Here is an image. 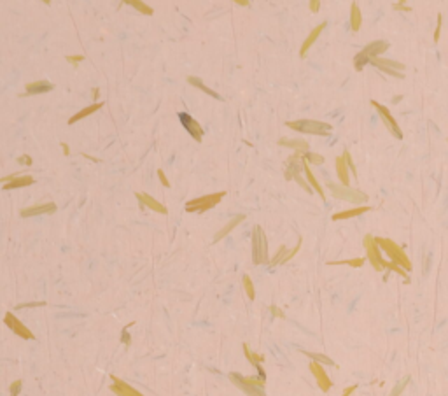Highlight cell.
Returning <instances> with one entry per match:
<instances>
[{"label":"cell","instance_id":"cell-1","mask_svg":"<svg viewBox=\"0 0 448 396\" xmlns=\"http://www.w3.org/2000/svg\"><path fill=\"white\" fill-rule=\"evenodd\" d=\"M376 244H378L380 249H383L387 253V256L392 260V263H396V265H399L401 268H405L406 272H411V262L410 258L406 256V253L401 249V247L398 246V244L394 242V240L391 239H383V237H375Z\"/></svg>","mask_w":448,"mask_h":396},{"label":"cell","instance_id":"cell-2","mask_svg":"<svg viewBox=\"0 0 448 396\" xmlns=\"http://www.w3.org/2000/svg\"><path fill=\"white\" fill-rule=\"evenodd\" d=\"M287 125L291 130L299 132V133H308V135H327L331 133L333 127L329 123L317 120H298V121H287Z\"/></svg>","mask_w":448,"mask_h":396},{"label":"cell","instance_id":"cell-3","mask_svg":"<svg viewBox=\"0 0 448 396\" xmlns=\"http://www.w3.org/2000/svg\"><path fill=\"white\" fill-rule=\"evenodd\" d=\"M230 379L237 388L249 396H266L263 377H244L240 373H230Z\"/></svg>","mask_w":448,"mask_h":396},{"label":"cell","instance_id":"cell-4","mask_svg":"<svg viewBox=\"0 0 448 396\" xmlns=\"http://www.w3.org/2000/svg\"><path fill=\"white\" fill-rule=\"evenodd\" d=\"M387 49H389V43H387V41H375V43L368 44V46L364 47L363 51H359V53L356 54V58H354L356 70H361L366 63H371L373 58H378L380 54L385 53Z\"/></svg>","mask_w":448,"mask_h":396},{"label":"cell","instance_id":"cell-5","mask_svg":"<svg viewBox=\"0 0 448 396\" xmlns=\"http://www.w3.org/2000/svg\"><path fill=\"white\" fill-rule=\"evenodd\" d=\"M327 188H329L331 195L334 198H340L345 202H352V204H364L368 202V195L356 188H350V186H341V184H333V182H327Z\"/></svg>","mask_w":448,"mask_h":396},{"label":"cell","instance_id":"cell-6","mask_svg":"<svg viewBox=\"0 0 448 396\" xmlns=\"http://www.w3.org/2000/svg\"><path fill=\"white\" fill-rule=\"evenodd\" d=\"M252 262L256 265L268 263V242L261 226H256L252 230Z\"/></svg>","mask_w":448,"mask_h":396},{"label":"cell","instance_id":"cell-7","mask_svg":"<svg viewBox=\"0 0 448 396\" xmlns=\"http://www.w3.org/2000/svg\"><path fill=\"white\" fill-rule=\"evenodd\" d=\"M226 193L219 191V193H210V195H203L198 198H193L186 204V211L188 212H195V214H202V212H207L208 209L215 207L219 202L224 198Z\"/></svg>","mask_w":448,"mask_h":396},{"label":"cell","instance_id":"cell-8","mask_svg":"<svg viewBox=\"0 0 448 396\" xmlns=\"http://www.w3.org/2000/svg\"><path fill=\"white\" fill-rule=\"evenodd\" d=\"M364 249H366V258L371 262V265L375 270L382 272L383 268L389 266V262H385V260L382 258V251H380L378 244H376L373 235H366V237H364Z\"/></svg>","mask_w":448,"mask_h":396},{"label":"cell","instance_id":"cell-9","mask_svg":"<svg viewBox=\"0 0 448 396\" xmlns=\"http://www.w3.org/2000/svg\"><path fill=\"white\" fill-rule=\"evenodd\" d=\"M371 104H373V107L378 111V114H380V118H382V121L385 123V127H387V130L391 132L394 137H398V138H403V132H401V128H399V125L396 123V120L392 118V114H391V111H389V107H385V105H382V104H378L376 100H371Z\"/></svg>","mask_w":448,"mask_h":396},{"label":"cell","instance_id":"cell-10","mask_svg":"<svg viewBox=\"0 0 448 396\" xmlns=\"http://www.w3.org/2000/svg\"><path fill=\"white\" fill-rule=\"evenodd\" d=\"M4 323H5V326L7 328H11L12 331H14L18 337H21V339H25V340H32V339H35L34 337V333H32L30 330H28L27 326H25L21 321L16 317L12 312H7L5 314V317H4Z\"/></svg>","mask_w":448,"mask_h":396},{"label":"cell","instance_id":"cell-11","mask_svg":"<svg viewBox=\"0 0 448 396\" xmlns=\"http://www.w3.org/2000/svg\"><path fill=\"white\" fill-rule=\"evenodd\" d=\"M179 120H180V123H182V127L189 132V135L195 138L196 142H202V138H203L202 125H200L193 116H189L188 112H179Z\"/></svg>","mask_w":448,"mask_h":396},{"label":"cell","instance_id":"cell-12","mask_svg":"<svg viewBox=\"0 0 448 396\" xmlns=\"http://www.w3.org/2000/svg\"><path fill=\"white\" fill-rule=\"evenodd\" d=\"M310 372H312V375L315 377V381H317V386L322 389V393H327L331 388H333V382H331L329 375L326 373L324 366H322L321 363L312 361L310 363Z\"/></svg>","mask_w":448,"mask_h":396},{"label":"cell","instance_id":"cell-13","mask_svg":"<svg viewBox=\"0 0 448 396\" xmlns=\"http://www.w3.org/2000/svg\"><path fill=\"white\" fill-rule=\"evenodd\" d=\"M56 212V205L53 202H44L41 205H30L27 209H21L19 216L21 218H32V216H41V214H53Z\"/></svg>","mask_w":448,"mask_h":396},{"label":"cell","instance_id":"cell-14","mask_svg":"<svg viewBox=\"0 0 448 396\" xmlns=\"http://www.w3.org/2000/svg\"><path fill=\"white\" fill-rule=\"evenodd\" d=\"M112 382L114 384L111 386V391L114 393V395L118 396H144L140 391H137L135 388H131L130 384H126L124 381H121V379H118L116 375H112Z\"/></svg>","mask_w":448,"mask_h":396},{"label":"cell","instance_id":"cell-15","mask_svg":"<svg viewBox=\"0 0 448 396\" xmlns=\"http://www.w3.org/2000/svg\"><path fill=\"white\" fill-rule=\"evenodd\" d=\"M326 28V21H322L321 25H317V27L314 28V30L308 34V37L305 39V43H303V46H301V49H299V56L301 58H305L307 56V53H308V49H310L312 46H314V43L319 39V35L322 34V30Z\"/></svg>","mask_w":448,"mask_h":396},{"label":"cell","instance_id":"cell-16","mask_svg":"<svg viewBox=\"0 0 448 396\" xmlns=\"http://www.w3.org/2000/svg\"><path fill=\"white\" fill-rule=\"evenodd\" d=\"M137 198L140 200V204L142 205H146V207H149L151 211H154V212H160V214H166V207L161 202H158V200H154L153 196L151 195H147V193H137Z\"/></svg>","mask_w":448,"mask_h":396},{"label":"cell","instance_id":"cell-17","mask_svg":"<svg viewBox=\"0 0 448 396\" xmlns=\"http://www.w3.org/2000/svg\"><path fill=\"white\" fill-rule=\"evenodd\" d=\"M279 146H284V147H291V149H296V153H308V142L307 140H301V138H287L284 137L279 140Z\"/></svg>","mask_w":448,"mask_h":396},{"label":"cell","instance_id":"cell-18","mask_svg":"<svg viewBox=\"0 0 448 396\" xmlns=\"http://www.w3.org/2000/svg\"><path fill=\"white\" fill-rule=\"evenodd\" d=\"M368 211H371V207H369V205H359V207L349 209V211L336 212V214L333 216V221H341V220H350V218H357V216H363L364 212H368Z\"/></svg>","mask_w":448,"mask_h":396},{"label":"cell","instance_id":"cell-19","mask_svg":"<svg viewBox=\"0 0 448 396\" xmlns=\"http://www.w3.org/2000/svg\"><path fill=\"white\" fill-rule=\"evenodd\" d=\"M371 65H375L376 69H391V70H398V72H405V65L396 60H389V58H373Z\"/></svg>","mask_w":448,"mask_h":396},{"label":"cell","instance_id":"cell-20","mask_svg":"<svg viewBox=\"0 0 448 396\" xmlns=\"http://www.w3.org/2000/svg\"><path fill=\"white\" fill-rule=\"evenodd\" d=\"M334 169H336V176L340 179L341 186H349L350 184V177H349V167L345 163L343 156H338L336 162H334Z\"/></svg>","mask_w":448,"mask_h":396},{"label":"cell","instance_id":"cell-21","mask_svg":"<svg viewBox=\"0 0 448 396\" xmlns=\"http://www.w3.org/2000/svg\"><path fill=\"white\" fill-rule=\"evenodd\" d=\"M34 177L28 176V174H18V176L12 179L11 182H5L4 189H18V188H25V186L34 184Z\"/></svg>","mask_w":448,"mask_h":396},{"label":"cell","instance_id":"cell-22","mask_svg":"<svg viewBox=\"0 0 448 396\" xmlns=\"http://www.w3.org/2000/svg\"><path fill=\"white\" fill-rule=\"evenodd\" d=\"M54 88L53 83L49 81H35V83H28L27 86H25V89H27V95H39V93H47L51 91V89Z\"/></svg>","mask_w":448,"mask_h":396},{"label":"cell","instance_id":"cell-23","mask_svg":"<svg viewBox=\"0 0 448 396\" xmlns=\"http://www.w3.org/2000/svg\"><path fill=\"white\" fill-rule=\"evenodd\" d=\"M104 107V104L102 102H95V104H91V105H88V107H84V109H81L79 112H76V114L72 116L69 120V125H74L76 121H81V120H84V118H88V116H91L93 112H96V111H100V109Z\"/></svg>","mask_w":448,"mask_h":396},{"label":"cell","instance_id":"cell-24","mask_svg":"<svg viewBox=\"0 0 448 396\" xmlns=\"http://www.w3.org/2000/svg\"><path fill=\"white\" fill-rule=\"evenodd\" d=\"M244 220H245V216H244V214H238V216H235V218H231L230 223H226V224H224V228H222L221 231H217V235L214 237V242H217V240L224 239V237H226L228 233H231V230H233L235 226H238V224H240Z\"/></svg>","mask_w":448,"mask_h":396},{"label":"cell","instance_id":"cell-25","mask_svg":"<svg viewBox=\"0 0 448 396\" xmlns=\"http://www.w3.org/2000/svg\"><path fill=\"white\" fill-rule=\"evenodd\" d=\"M361 25H363V16H361V9L359 5L354 2L350 5V30L352 32H359Z\"/></svg>","mask_w":448,"mask_h":396},{"label":"cell","instance_id":"cell-26","mask_svg":"<svg viewBox=\"0 0 448 396\" xmlns=\"http://www.w3.org/2000/svg\"><path fill=\"white\" fill-rule=\"evenodd\" d=\"M244 352H245V358L249 359V363L250 365H254L256 366L257 370H259V373H261V377L264 379V372H263V368H261V363H263V356L261 354H256V352H252V351L249 349V346L247 344H244Z\"/></svg>","mask_w":448,"mask_h":396},{"label":"cell","instance_id":"cell-27","mask_svg":"<svg viewBox=\"0 0 448 396\" xmlns=\"http://www.w3.org/2000/svg\"><path fill=\"white\" fill-rule=\"evenodd\" d=\"M303 172H305V176H307V179H308V184H310V188H314L315 191H317L319 195L322 196V200H324V191H322L321 184H319V181H317V179H315L314 172H312V170H310V167H308V162H305V160H303Z\"/></svg>","mask_w":448,"mask_h":396},{"label":"cell","instance_id":"cell-28","mask_svg":"<svg viewBox=\"0 0 448 396\" xmlns=\"http://www.w3.org/2000/svg\"><path fill=\"white\" fill-rule=\"evenodd\" d=\"M188 81H189V85L196 86V88H198V89H202L203 93H207V95H210L212 98H217V100H221V96H219L217 93L214 91V89H210V88H208V86H205V85H203V83L200 81L198 77H193V76H191V77H188Z\"/></svg>","mask_w":448,"mask_h":396},{"label":"cell","instance_id":"cell-29","mask_svg":"<svg viewBox=\"0 0 448 396\" xmlns=\"http://www.w3.org/2000/svg\"><path fill=\"white\" fill-rule=\"evenodd\" d=\"M308 358H312L314 361L321 363V365H327V366H334V361L331 358H327L326 354H317V352H305Z\"/></svg>","mask_w":448,"mask_h":396},{"label":"cell","instance_id":"cell-30","mask_svg":"<svg viewBox=\"0 0 448 396\" xmlns=\"http://www.w3.org/2000/svg\"><path fill=\"white\" fill-rule=\"evenodd\" d=\"M244 289H245L249 300H254V298H256V289H254L252 279H250L249 275H244Z\"/></svg>","mask_w":448,"mask_h":396},{"label":"cell","instance_id":"cell-31","mask_svg":"<svg viewBox=\"0 0 448 396\" xmlns=\"http://www.w3.org/2000/svg\"><path fill=\"white\" fill-rule=\"evenodd\" d=\"M285 254H287V247L285 246H280L279 247V251L275 253V256H273V260H270V265L272 266H275V265H282V262H284V258H285Z\"/></svg>","mask_w":448,"mask_h":396},{"label":"cell","instance_id":"cell-32","mask_svg":"<svg viewBox=\"0 0 448 396\" xmlns=\"http://www.w3.org/2000/svg\"><path fill=\"white\" fill-rule=\"evenodd\" d=\"M128 4L133 5V7L137 9V11H140L142 14H147V16L153 14V9H151L149 5L144 4V2H140V0H128Z\"/></svg>","mask_w":448,"mask_h":396},{"label":"cell","instance_id":"cell-33","mask_svg":"<svg viewBox=\"0 0 448 396\" xmlns=\"http://www.w3.org/2000/svg\"><path fill=\"white\" fill-rule=\"evenodd\" d=\"M303 160L308 163H314V165H322L324 163V156H321V154H315V153H305L303 154Z\"/></svg>","mask_w":448,"mask_h":396},{"label":"cell","instance_id":"cell-34","mask_svg":"<svg viewBox=\"0 0 448 396\" xmlns=\"http://www.w3.org/2000/svg\"><path fill=\"white\" fill-rule=\"evenodd\" d=\"M329 265H349L354 268H359L364 265V258H356V260H343V262H329Z\"/></svg>","mask_w":448,"mask_h":396},{"label":"cell","instance_id":"cell-35","mask_svg":"<svg viewBox=\"0 0 448 396\" xmlns=\"http://www.w3.org/2000/svg\"><path fill=\"white\" fill-rule=\"evenodd\" d=\"M408 382H410V377H405V379H401V381L396 384V388L392 389V393L389 396H401V393L405 391V388L408 386Z\"/></svg>","mask_w":448,"mask_h":396},{"label":"cell","instance_id":"cell-36","mask_svg":"<svg viewBox=\"0 0 448 396\" xmlns=\"http://www.w3.org/2000/svg\"><path fill=\"white\" fill-rule=\"evenodd\" d=\"M341 156L345 158V163H347V167H349V170H352V174L356 176L357 174V169H356V165H354V162H352V156H350V151L349 149H345L343 151V154Z\"/></svg>","mask_w":448,"mask_h":396},{"label":"cell","instance_id":"cell-37","mask_svg":"<svg viewBox=\"0 0 448 396\" xmlns=\"http://www.w3.org/2000/svg\"><path fill=\"white\" fill-rule=\"evenodd\" d=\"M387 268L394 270L396 273H399V275H401V277H405V279H406V282H408V275H406V273H408V272H406L405 268H401V266H399V265H396V263H392V262L389 263V266H387Z\"/></svg>","mask_w":448,"mask_h":396},{"label":"cell","instance_id":"cell-38","mask_svg":"<svg viewBox=\"0 0 448 396\" xmlns=\"http://www.w3.org/2000/svg\"><path fill=\"white\" fill-rule=\"evenodd\" d=\"M441 25H443V16L438 14V25H436V30H434V43H438V39H440Z\"/></svg>","mask_w":448,"mask_h":396},{"label":"cell","instance_id":"cell-39","mask_svg":"<svg viewBox=\"0 0 448 396\" xmlns=\"http://www.w3.org/2000/svg\"><path fill=\"white\" fill-rule=\"evenodd\" d=\"M392 9H396V11H411V7H408V5L405 4V2H396V4H392Z\"/></svg>","mask_w":448,"mask_h":396},{"label":"cell","instance_id":"cell-40","mask_svg":"<svg viewBox=\"0 0 448 396\" xmlns=\"http://www.w3.org/2000/svg\"><path fill=\"white\" fill-rule=\"evenodd\" d=\"M158 177H160V181L163 182V186H165V188H170V181L166 179V174L163 172V170H158Z\"/></svg>","mask_w":448,"mask_h":396},{"label":"cell","instance_id":"cell-41","mask_svg":"<svg viewBox=\"0 0 448 396\" xmlns=\"http://www.w3.org/2000/svg\"><path fill=\"white\" fill-rule=\"evenodd\" d=\"M82 60H84V56H82V54H77V56H67V62H70L72 65L82 62Z\"/></svg>","mask_w":448,"mask_h":396},{"label":"cell","instance_id":"cell-42","mask_svg":"<svg viewBox=\"0 0 448 396\" xmlns=\"http://www.w3.org/2000/svg\"><path fill=\"white\" fill-rule=\"evenodd\" d=\"M18 162H19V163H23V165H32V158L28 156V154H23V156H19V158H18Z\"/></svg>","mask_w":448,"mask_h":396},{"label":"cell","instance_id":"cell-43","mask_svg":"<svg viewBox=\"0 0 448 396\" xmlns=\"http://www.w3.org/2000/svg\"><path fill=\"white\" fill-rule=\"evenodd\" d=\"M308 5H310V11H312V12H317V11H319V7H321V2H319V0H312V2H310Z\"/></svg>","mask_w":448,"mask_h":396},{"label":"cell","instance_id":"cell-44","mask_svg":"<svg viewBox=\"0 0 448 396\" xmlns=\"http://www.w3.org/2000/svg\"><path fill=\"white\" fill-rule=\"evenodd\" d=\"M356 389H357V386H350V388H345V389H343V393H341V396H350L354 391H356Z\"/></svg>","mask_w":448,"mask_h":396},{"label":"cell","instance_id":"cell-45","mask_svg":"<svg viewBox=\"0 0 448 396\" xmlns=\"http://www.w3.org/2000/svg\"><path fill=\"white\" fill-rule=\"evenodd\" d=\"M272 314L275 315V317H284V312L280 310L279 307H275V305H272Z\"/></svg>","mask_w":448,"mask_h":396},{"label":"cell","instance_id":"cell-46","mask_svg":"<svg viewBox=\"0 0 448 396\" xmlns=\"http://www.w3.org/2000/svg\"><path fill=\"white\" fill-rule=\"evenodd\" d=\"M123 342H124V344H130V335H128V331H126V330L123 331Z\"/></svg>","mask_w":448,"mask_h":396},{"label":"cell","instance_id":"cell-47","mask_svg":"<svg viewBox=\"0 0 448 396\" xmlns=\"http://www.w3.org/2000/svg\"><path fill=\"white\" fill-rule=\"evenodd\" d=\"M237 4L238 5H249V2H247V0H237Z\"/></svg>","mask_w":448,"mask_h":396},{"label":"cell","instance_id":"cell-48","mask_svg":"<svg viewBox=\"0 0 448 396\" xmlns=\"http://www.w3.org/2000/svg\"><path fill=\"white\" fill-rule=\"evenodd\" d=\"M62 146H63V153H65V154H69V153H70L69 146H67V144H62Z\"/></svg>","mask_w":448,"mask_h":396}]
</instances>
